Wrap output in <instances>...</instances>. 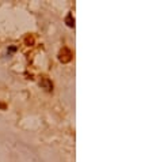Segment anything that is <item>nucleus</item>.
Here are the masks:
<instances>
[{"label": "nucleus", "instance_id": "1", "mask_svg": "<svg viewBox=\"0 0 152 162\" xmlns=\"http://www.w3.org/2000/svg\"><path fill=\"white\" fill-rule=\"evenodd\" d=\"M72 52L68 49L67 46H64L63 49L60 50V53H58V60L61 61V63H68V61H71L72 60Z\"/></svg>", "mask_w": 152, "mask_h": 162}, {"label": "nucleus", "instance_id": "2", "mask_svg": "<svg viewBox=\"0 0 152 162\" xmlns=\"http://www.w3.org/2000/svg\"><path fill=\"white\" fill-rule=\"evenodd\" d=\"M40 86L42 87V89H45L46 91H52V90H53V83L50 82L49 78H46V77H42V78H41Z\"/></svg>", "mask_w": 152, "mask_h": 162}, {"label": "nucleus", "instance_id": "3", "mask_svg": "<svg viewBox=\"0 0 152 162\" xmlns=\"http://www.w3.org/2000/svg\"><path fill=\"white\" fill-rule=\"evenodd\" d=\"M65 23H67V26H69V27H75V19H73V17H72V14H68L67 15Z\"/></svg>", "mask_w": 152, "mask_h": 162}]
</instances>
